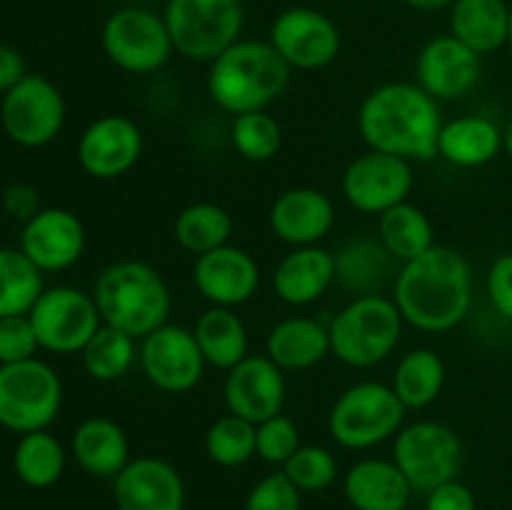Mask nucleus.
<instances>
[{
    "label": "nucleus",
    "instance_id": "f257e3e1",
    "mask_svg": "<svg viewBox=\"0 0 512 510\" xmlns=\"http://www.w3.org/2000/svg\"><path fill=\"white\" fill-rule=\"evenodd\" d=\"M393 300L405 325L423 333H448L458 328L473 305V270L465 255L448 245L400 265Z\"/></svg>",
    "mask_w": 512,
    "mask_h": 510
},
{
    "label": "nucleus",
    "instance_id": "f03ea898",
    "mask_svg": "<svg viewBox=\"0 0 512 510\" xmlns=\"http://www.w3.org/2000/svg\"><path fill=\"white\" fill-rule=\"evenodd\" d=\"M440 103L418 83H383L365 95L358 130L368 150L405 160H433L443 130Z\"/></svg>",
    "mask_w": 512,
    "mask_h": 510
},
{
    "label": "nucleus",
    "instance_id": "7ed1b4c3",
    "mask_svg": "<svg viewBox=\"0 0 512 510\" xmlns=\"http://www.w3.org/2000/svg\"><path fill=\"white\" fill-rule=\"evenodd\" d=\"M290 65L270 40H238L210 63L208 95L223 113L265 110L285 93Z\"/></svg>",
    "mask_w": 512,
    "mask_h": 510
},
{
    "label": "nucleus",
    "instance_id": "20e7f679",
    "mask_svg": "<svg viewBox=\"0 0 512 510\" xmlns=\"http://www.w3.org/2000/svg\"><path fill=\"white\" fill-rule=\"evenodd\" d=\"M93 300L105 325L143 340L168 323L173 298L158 268L143 260H118L98 275Z\"/></svg>",
    "mask_w": 512,
    "mask_h": 510
},
{
    "label": "nucleus",
    "instance_id": "39448f33",
    "mask_svg": "<svg viewBox=\"0 0 512 510\" xmlns=\"http://www.w3.org/2000/svg\"><path fill=\"white\" fill-rule=\"evenodd\" d=\"M405 320L383 293L355 295L328 325L330 353L350 368H375L388 360L403 338Z\"/></svg>",
    "mask_w": 512,
    "mask_h": 510
},
{
    "label": "nucleus",
    "instance_id": "423d86ee",
    "mask_svg": "<svg viewBox=\"0 0 512 510\" xmlns=\"http://www.w3.org/2000/svg\"><path fill=\"white\" fill-rule=\"evenodd\" d=\"M405 413L408 408L390 385L363 380L338 395L328 413V433L340 448L368 450L395 438Z\"/></svg>",
    "mask_w": 512,
    "mask_h": 510
},
{
    "label": "nucleus",
    "instance_id": "0eeeda50",
    "mask_svg": "<svg viewBox=\"0 0 512 510\" xmlns=\"http://www.w3.org/2000/svg\"><path fill=\"white\" fill-rule=\"evenodd\" d=\"M163 18L175 53L198 63H213L240 40L245 5L243 0H168Z\"/></svg>",
    "mask_w": 512,
    "mask_h": 510
},
{
    "label": "nucleus",
    "instance_id": "6e6552de",
    "mask_svg": "<svg viewBox=\"0 0 512 510\" xmlns=\"http://www.w3.org/2000/svg\"><path fill=\"white\" fill-rule=\"evenodd\" d=\"M63 405V383L38 358L0 365V425L13 433L48 430Z\"/></svg>",
    "mask_w": 512,
    "mask_h": 510
},
{
    "label": "nucleus",
    "instance_id": "1a4fd4ad",
    "mask_svg": "<svg viewBox=\"0 0 512 510\" xmlns=\"http://www.w3.org/2000/svg\"><path fill=\"white\" fill-rule=\"evenodd\" d=\"M393 460L415 493L435 490L458 478L463 468V440L450 425L418 420L400 428L393 443Z\"/></svg>",
    "mask_w": 512,
    "mask_h": 510
},
{
    "label": "nucleus",
    "instance_id": "9d476101",
    "mask_svg": "<svg viewBox=\"0 0 512 510\" xmlns=\"http://www.w3.org/2000/svg\"><path fill=\"white\" fill-rule=\"evenodd\" d=\"M100 43L115 68L133 75L155 73L175 53L163 15L140 5L115 10L105 20Z\"/></svg>",
    "mask_w": 512,
    "mask_h": 510
},
{
    "label": "nucleus",
    "instance_id": "9b49d317",
    "mask_svg": "<svg viewBox=\"0 0 512 510\" xmlns=\"http://www.w3.org/2000/svg\"><path fill=\"white\" fill-rule=\"evenodd\" d=\"M28 318L40 348L60 355L80 353L103 325L93 295L70 285L43 290Z\"/></svg>",
    "mask_w": 512,
    "mask_h": 510
},
{
    "label": "nucleus",
    "instance_id": "f8f14e48",
    "mask_svg": "<svg viewBox=\"0 0 512 510\" xmlns=\"http://www.w3.org/2000/svg\"><path fill=\"white\" fill-rule=\"evenodd\" d=\"M0 123L8 138L23 148H43L65 125L63 93L43 75L28 73L3 95Z\"/></svg>",
    "mask_w": 512,
    "mask_h": 510
},
{
    "label": "nucleus",
    "instance_id": "ddd939ff",
    "mask_svg": "<svg viewBox=\"0 0 512 510\" xmlns=\"http://www.w3.org/2000/svg\"><path fill=\"white\" fill-rule=\"evenodd\" d=\"M138 363L150 385L173 395L193 390L208 368L193 330L170 323L140 340Z\"/></svg>",
    "mask_w": 512,
    "mask_h": 510
},
{
    "label": "nucleus",
    "instance_id": "4468645a",
    "mask_svg": "<svg viewBox=\"0 0 512 510\" xmlns=\"http://www.w3.org/2000/svg\"><path fill=\"white\" fill-rule=\"evenodd\" d=\"M340 185L350 208L365 215H383L410 198L415 185L413 163L398 155L368 150L350 160Z\"/></svg>",
    "mask_w": 512,
    "mask_h": 510
},
{
    "label": "nucleus",
    "instance_id": "2eb2a0df",
    "mask_svg": "<svg viewBox=\"0 0 512 510\" xmlns=\"http://www.w3.org/2000/svg\"><path fill=\"white\" fill-rule=\"evenodd\" d=\"M270 45L290 70H323L338 58L340 30L325 13L313 8H288L270 25Z\"/></svg>",
    "mask_w": 512,
    "mask_h": 510
},
{
    "label": "nucleus",
    "instance_id": "dca6fc26",
    "mask_svg": "<svg viewBox=\"0 0 512 510\" xmlns=\"http://www.w3.org/2000/svg\"><path fill=\"white\" fill-rule=\"evenodd\" d=\"M143 155V130L128 115H100L78 140V163L90 178L115 180Z\"/></svg>",
    "mask_w": 512,
    "mask_h": 510
},
{
    "label": "nucleus",
    "instance_id": "f3484780",
    "mask_svg": "<svg viewBox=\"0 0 512 510\" xmlns=\"http://www.w3.org/2000/svg\"><path fill=\"white\" fill-rule=\"evenodd\" d=\"M285 370L278 368L268 355H248L235 368L228 370L223 385L228 413L240 415L250 423H263L283 413Z\"/></svg>",
    "mask_w": 512,
    "mask_h": 510
},
{
    "label": "nucleus",
    "instance_id": "a211bd4d",
    "mask_svg": "<svg viewBox=\"0 0 512 510\" xmlns=\"http://www.w3.org/2000/svg\"><path fill=\"white\" fill-rule=\"evenodd\" d=\"M480 55L455 35H435L415 60V83L435 100H458L478 85Z\"/></svg>",
    "mask_w": 512,
    "mask_h": 510
},
{
    "label": "nucleus",
    "instance_id": "6ab92c4d",
    "mask_svg": "<svg viewBox=\"0 0 512 510\" xmlns=\"http://www.w3.org/2000/svg\"><path fill=\"white\" fill-rule=\"evenodd\" d=\"M193 283L210 305L238 308L258 293L260 268L248 250L228 243L195 258Z\"/></svg>",
    "mask_w": 512,
    "mask_h": 510
},
{
    "label": "nucleus",
    "instance_id": "aec40b11",
    "mask_svg": "<svg viewBox=\"0 0 512 510\" xmlns=\"http://www.w3.org/2000/svg\"><path fill=\"white\" fill-rule=\"evenodd\" d=\"M118 510H185V483L178 468L155 455L133 458L113 478Z\"/></svg>",
    "mask_w": 512,
    "mask_h": 510
},
{
    "label": "nucleus",
    "instance_id": "412c9836",
    "mask_svg": "<svg viewBox=\"0 0 512 510\" xmlns=\"http://www.w3.org/2000/svg\"><path fill=\"white\" fill-rule=\"evenodd\" d=\"M20 250L43 273H58L83 258L85 228L75 213L65 208H43L25 223Z\"/></svg>",
    "mask_w": 512,
    "mask_h": 510
},
{
    "label": "nucleus",
    "instance_id": "4be33fe9",
    "mask_svg": "<svg viewBox=\"0 0 512 510\" xmlns=\"http://www.w3.org/2000/svg\"><path fill=\"white\" fill-rule=\"evenodd\" d=\"M270 230L293 248L318 245L335 225V205L318 188H290L273 200L268 213Z\"/></svg>",
    "mask_w": 512,
    "mask_h": 510
},
{
    "label": "nucleus",
    "instance_id": "5701e85b",
    "mask_svg": "<svg viewBox=\"0 0 512 510\" xmlns=\"http://www.w3.org/2000/svg\"><path fill=\"white\" fill-rule=\"evenodd\" d=\"M343 493L355 510H405L415 490L395 460L365 458L345 473Z\"/></svg>",
    "mask_w": 512,
    "mask_h": 510
},
{
    "label": "nucleus",
    "instance_id": "b1692460",
    "mask_svg": "<svg viewBox=\"0 0 512 510\" xmlns=\"http://www.w3.org/2000/svg\"><path fill=\"white\" fill-rule=\"evenodd\" d=\"M335 283V255L320 245L293 248L273 273V288L283 303L303 308L328 293Z\"/></svg>",
    "mask_w": 512,
    "mask_h": 510
},
{
    "label": "nucleus",
    "instance_id": "393cba45",
    "mask_svg": "<svg viewBox=\"0 0 512 510\" xmlns=\"http://www.w3.org/2000/svg\"><path fill=\"white\" fill-rule=\"evenodd\" d=\"M70 450L80 468L95 478H115L133 460L123 425L115 423L113 418H103V415L83 420L75 428Z\"/></svg>",
    "mask_w": 512,
    "mask_h": 510
},
{
    "label": "nucleus",
    "instance_id": "a878e982",
    "mask_svg": "<svg viewBox=\"0 0 512 510\" xmlns=\"http://www.w3.org/2000/svg\"><path fill=\"white\" fill-rule=\"evenodd\" d=\"M503 150V130L485 115H460L443 123L438 155L455 168H483Z\"/></svg>",
    "mask_w": 512,
    "mask_h": 510
},
{
    "label": "nucleus",
    "instance_id": "bb28decb",
    "mask_svg": "<svg viewBox=\"0 0 512 510\" xmlns=\"http://www.w3.org/2000/svg\"><path fill=\"white\" fill-rule=\"evenodd\" d=\"M330 353L328 325L315 318L280 320L273 325L265 340V355L283 370H308Z\"/></svg>",
    "mask_w": 512,
    "mask_h": 510
},
{
    "label": "nucleus",
    "instance_id": "cd10ccee",
    "mask_svg": "<svg viewBox=\"0 0 512 510\" xmlns=\"http://www.w3.org/2000/svg\"><path fill=\"white\" fill-rule=\"evenodd\" d=\"M508 20L505 0H455L450 5V35L480 58L508 45Z\"/></svg>",
    "mask_w": 512,
    "mask_h": 510
},
{
    "label": "nucleus",
    "instance_id": "c85d7f7f",
    "mask_svg": "<svg viewBox=\"0 0 512 510\" xmlns=\"http://www.w3.org/2000/svg\"><path fill=\"white\" fill-rule=\"evenodd\" d=\"M193 335L210 368L228 373L230 368L248 358V328L243 318L233 308L210 305L203 315H198L193 325Z\"/></svg>",
    "mask_w": 512,
    "mask_h": 510
},
{
    "label": "nucleus",
    "instance_id": "c756f323",
    "mask_svg": "<svg viewBox=\"0 0 512 510\" xmlns=\"http://www.w3.org/2000/svg\"><path fill=\"white\" fill-rule=\"evenodd\" d=\"M445 363L433 348H413L395 365L390 388L408 410H423L440 398L445 388Z\"/></svg>",
    "mask_w": 512,
    "mask_h": 510
},
{
    "label": "nucleus",
    "instance_id": "7c9ffc66",
    "mask_svg": "<svg viewBox=\"0 0 512 510\" xmlns=\"http://www.w3.org/2000/svg\"><path fill=\"white\" fill-rule=\"evenodd\" d=\"M378 240L400 265L428 253L435 245L433 223L410 200L378 215Z\"/></svg>",
    "mask_w": 512,
    "mask_h": 510
},
{
    "label": "nucleus",
    "instance_id": "2f4dec72",
    "mask_svg": "<svg viewBox=\"0 0 512 510\" xmlns=\"http://www.w3.org/2000/svg\"><path fill=\"white\" fill-rule=\"evenodd\" d=\"M393 260L395 258L383 248L380 240L358 238L343 245L340 253L335 255V280H340L355 295L380 293L390 275Z\"/></svg>",
    "mask_w": 512,
    "mask_h": 510
},
{
    "label": "nucleus",
    "instance_id": "473e14b6",
    "mask_svg": "<svg viewBox=\"0 0 512 510\" xmlns=\"http://www.w3.org/2000/svg\"><path fill=\"white\" fill-rule=\"evenodd\" d=\"M173 235L175 243L185 253H193L198 258V255H205L230 243L233 218H230L223 205L200 200V203H190L188 208L180 210L173 225Z\"/></svg>",
    "mask_w": 512,
    "mask_h": 510
},
{
    "label": "nucleus",
    "instance_id": "72a5a7b5",
    "mask_svg": "<svg viewBox=\"0 0 512 510\" xmlns=\"http://www.w3.org/2000/svg\"><path fill=\"white\" fill-rule=\"evenodd\" d=\"M138 340L113 325H100L98 333L88 340L80 358H83L85 373L98 383H115L125 378L138 360Z\"/></svg>",
    "mask_w": 512,
    "mask_h": 510
},
{
    "label": "nucleus",
    "instance_id": "f704fd0d",
    "mask_svg": "<svg viewBox=\"0 0 512 510\" xmlns=\"http://www.w3.org/2000/svg\"><path fill=\"white\" fill-rule=\"evenodd\" d=\"M43 290V270L23 250L0 248V318L28 315Z\"/></svg>",
    "mask_w": 512,
    "mask_h": 510
},
{
    "label": "nucleus",
    "instance_id": "c9c22d12",
    "mask_svg": "<svg viewBox=\"0 0 512 510\" xmlns=\"http://www.w3.org/2000/svg\"><path fill=\"white\" fill-rule=\"evenodd\" d=\"M13 465L18 478L30 488H50L63 478L65 448L48 430L25 433L15 445Z\"/></svg>",
    "mask_w": 512,
    "mask_h": 510
},
{
    "label": "nucleus",
    "instance_id": "e433bc0d",
    "mask_svg": "<svg viewBox=\"0 0 512 510\" xmlns=\"http://www.w3.org/2000/svg\"><path fill=\"white\" fill-rule=\"evenodd\" d=\"M258 425L240 415H223L205 433V453L220 468H240L255 458Z\"/></svg>",
    "mask_w": 512,
    "mask_h": 510
},
{
    "label": "nucleus",
    "instance_id": "4c0bfd02",
    "mask_svg": "<svg viewBox=\"0 0 512 510\" xmlns=\"http://www.w3.org/2000/svg\"><path fill=\"white\" fill-rule=\"evenodd\" d=\"M230 143L240 158L250 163H268L283 148V128L268 110L235 115L230 125Z\"/></svg>",
    "mask_w": 512,
    "mask_h": 510
},
{
    "label": "nucleus",
    "instance_id": "58836bf2",
    "mask_svg": "<svg viewBox=\"0 0 512 510\" xmlns=\"http://www.w3.org/2000/svg\"><path fill=\"white\" fill-rule=\"evenodd\" d=\"M283 473L300 493H318L335 483L338 460L323 445H300L293 458L283 465Z\"/></svg>",
    "mask_w": 512,
    "mask_h": 510
},
{
    "label": "nucleus",
    "instance_id": "ea45409f",
    "mask_svg": "<svg viewBox=\"0 0 512 510\" xmlns=\"http://www.w3.org/2000/svg\"><path fill=\"white\" fill-rule=\"evenodd\" d=\"M300 448V430L293 418L288 415H273V418L258 423V448L255 455L270 465L283 468L295 450Z\"/></svg>",
    "mask_w": 512,
    "mask_h": 510
},
{
    "label": "nucleus",
    "instance_id": "a19ab883",
    "mask_svg": "<svg viewBox=\"0 0 512 510\" xmlns=\"http://www.w3.org/2000/svg\"><path fill=\"white\" fill-rule=\"evenodd\" d=\"M245 510H300V490L283 470H275L250 488Z\"/></svg>",
    "mask_w": 512,
    "mask_h": 510
},
{
    "label": "nucleus",
    "instance_id": "79ce46f5",
    "mask_svg": "<svg viewBox=\"0 0 512 510\" xmlns=\"http://www.w3.org/2000/svg\"><path fill=\"white\" fill-rule=\"evenodd\" d=\"M40 343L28 315L0 318V365L30 360L38 353Z\"/></svg>",
    "mask_w": 512,
    "mask_h": 510
},
{
    "label": "nucleus",
    "instance_id": "37998d69",
    "mask_svg": "<svg viewBox=\"0 0 512 510\" xmlns=\"http://www.w3.org/2000/svg\"><path fill=\"white\" fill-rule=\"evenodd\" d=\"M488 298L498 315L512 320V253L495 258L488 270Z\"/></svg>",
    "mask_w": 512,
    "mask_h": 510
},
{
    "label": "nucleus",
    "instance_id": "c03bdc74",
    "mask_svg": "<svg viewBox=\"0 0 512 510\" xmlns=\"http://www.w3.org/2000/svg\"><path fill=\"white\" fill-rule=\"evenodd\" d=\"M425 510H478V500L468 485L455 478L425 495Z\"/></svg>",
    "mask_w": 512,
    "mask_h": 510
},
{
    "label": "nucleus",
    "instance_id": "a18cd8bd",
    "mask_svg": "<svg viewBox=\"0 0 512 510\" xmlns=\"http://www.w3.org/2000/svg\"><path fill=\"white\" fill-rule=\"evenodd\" d=\"M3 208L8 210L13 218L23 220L28 223L33 215H38L40 210V195L33 185H25V183H15L10 188H5L3 193Z\"/></svg>",
    "mask_w": 512,
    "mask_h": 510
},
{
    "label": "nucleus",
    "instance_id": "49530a36",
    "mask_svg": "<svg viewBox=\"0 0 512 510\" xmlns=\"http://www.w3.org/2000/svg\"><path fill=\"white\" fill-rule=\"evenodd\" d=\"M25 75L28 70H25L23 55L10 45H0V93L5 95L10 88H15Z\"/></svg>",
    "mask_w": 512,
    "mask_h": 510
},
{
    "label": "nucleus",
    "instance_id": "de8ad7c7",
    "mask_svg": "<svg viewBox=\"0 0 512 510\" xmlns=\"http://www.w3.org/2000/svg\"><path fill=\"white\" fill-rule=\"evenodd\" d=\"M413 10H420V13H435V10L450 8L455 0H405Z\"/></svg>",
    "mask_w": 512,
    "mask_h": 510
},
{
    "label": "nucleus",
    "instance_id": "09e8293b",
    "mask_svg": "<svg viewBox=\"0 0 512 510\" xmlns=\"http://www.w3.org/2000/svg\"><path fill=\"white\" fill-rule=\"evenodd\" d=\"M503 150L512 158V118H510V123L505 125V130H503Z\"/></svg>",
    "mask_w": 512,
    "mask_h": 510
},
{
    "label": "nucleus",
    "instance_id": "8fccbe9b",
    "mask_svg": "<svg viewBox=\"0 0 512 510\" xmlns=\"http://www.w3.org/2000/svg\"><path fill=\"white\" fill-rule=\"evenodd\" d=\"M508 48L512 53V5H510V20H508Z\"/></svg>",
    "mask_w": 512,
    "mask_h": 510
}]
</instances>
